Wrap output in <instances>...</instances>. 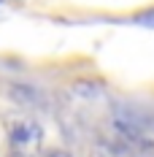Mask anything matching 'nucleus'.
Returning a JSON list of instances; mask_svg holds the SVG:
<instances>
[{
  "mask_svg": "<svg viewBox=\"0 0 154 157\" xmlns=\"http://www.w3.org/2000/svg\"><path fill=\"white\" fill-rule=\"evenodd\" d=\"M38 136H41V130L32 125V122H24V125H16V127H14V138H16L19 144H24V141H35Z\"/></svg>",
  "mask_w": 154,
  "mask_h": 157,
  "instance_id": "obj_1",
  "label": "nucleus"
},
{
  "mask_svg": "<svg viewBox=\"0 0 154 157\" xmlns=\"http://www.w3.org/2000/svg\"><path fill=\"white\" fill-rule=\"evenodd\" d=\"M135 22H138V25H143V27H154V8H152V11L138 14V16H135Z\"/></svg>",
  "mask_w": 154,
  "mask_h": 157,
  "instance_id": "obj_2",
  "label": "nucleus"
},
{
  "mask_svg": "<svg viewBox=\"0 0 154 157\" xmlns=\"http://www.w3.org/2000/svg\"><path fill=\"white\" fill-rule=\"evenodd\" d=\"M35 157H70V155L62 152V149H46V152H38Z\"/></svg>",
  "mask_w": 154,
  "mask_h": 157,
  "instance_id": "obj_3",
  "label": "nucleus"
}]
</instances>
